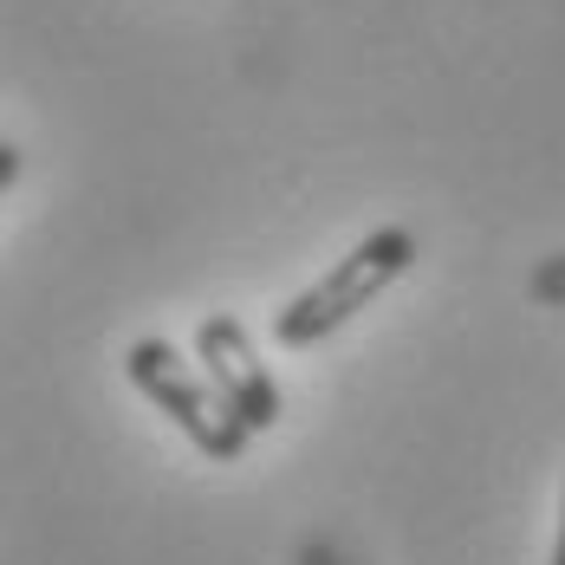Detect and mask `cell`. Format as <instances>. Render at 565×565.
I'll return each mask as SVG.
<instances>
[{
    "label": "cell",
    "instance_id": "1",
    "mask_svg": "<svg viewBox=\"0 0 565 565\" xmlns=\"http://www.w3.org/2000/svg\"><path fill=\"white\" fill-rule=\"evenodd\" d=\"M409 267H416V234H409V227H377V234H364L344 260H332V274H319L299 299H286L280 312H274V344H280V351H306V344L344 332V326H351L371 299H384Z\"/></svg>",
    "mask_w": 565,
    "mask_h": 565
},
{
    "label": "cell",
    "instance_id": "2",
    "mask_svg": "<svg viewBox=\"0 0 565 565\" xmlns=\"http://www.w3.org/2000/svg\"><path fill=\"white\" fill-rule=\"evenodd\" d=\"M124 377H130V384H137V391L150 396L175 429L195 443V455H209V461H241V455H247L254 429L241 423V409H234L215 384H202V377L175 358V344L137 339L130 351H124Z\"/></svg>",
    "mask_w": 565,
    "mask_h": 565
},
{
    "label": "cell",
    "instance_id": "3",
    "mask_svg": "<svg viewBox=\"0 0 565 565\" xmlns=\"http://www.w3.org/2000/svg\"><path fill=\"white\" fill-rule=\"evenodd\" d=\"M195 358H202V371H209V384L241 409V423L260 436V429H274L286 416V396L274 384V371L260 364V351L247 339V326L234 319V312H209L202 326H195Z\"/></svg>",
    "mask_w": 565,
    "mask_h": 565
},
{
    "label": "cell",
    "instance_id": "4",
    "mask_svg": "<svg viewBox=\"0 0 565 565\" xmlns=\"http://www.w3.org/2000/svg\"><path fill=\"white\" fill-rule=\"evenodd\" d=\"M546 565H565V494H559V533H553V559Z\"/></svg>",
    "mask_w": 565,
    "mask_h": 565
}]
</instances>
